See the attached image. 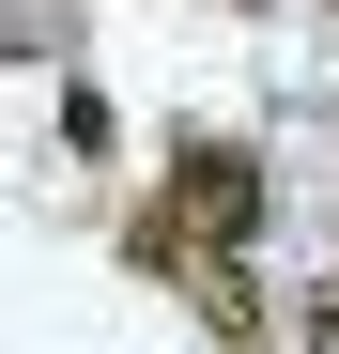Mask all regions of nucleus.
Listing matches in <instances>:
<instances>
[{
    "instance_id": "f257e3e1",
    "label": "nucleus",
    "mask_w": 339,
    "mask_h": 354,
    "mask_svg": "<svg viewBox=\"0 0 339 354\" xmlns=\"http://www.w3.org/2000/svg\"><path fill=\"white\" fill-rule=\"evenodd\" d=\"M154 216L185 231L201 262H247L262 231H277V169H262L247 139H170V185H154Z\"/></svg>"
}]
</instances>
